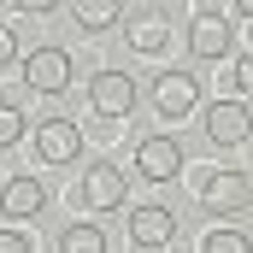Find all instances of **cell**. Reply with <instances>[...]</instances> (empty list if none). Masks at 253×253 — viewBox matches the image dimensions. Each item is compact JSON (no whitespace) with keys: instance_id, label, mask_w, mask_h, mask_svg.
<instances>
[{"instance_id":"15","label":"cell","mask_w":253,"mask_h":253,"mask_svg":"<svg viewBox=\"0 0 253 253\" xmlns=\"http://www.w3.org/2000/svg\"><path fill=\"white\" fill-rule=\"evenodd\" d=\"M200 253H253V242H248V230H212L200 242Z\"/></svg>"},{"instance_id":"10","label":"cell","mask_w":253,"mask_h":253,"mask_svg":"<svg viewBox=\"0 0 253 253\" xmlns=\"http://www.w3.org/2000/svg\"><path fill=\"white\" fill-rule=\"evenodd\" d=\"M248 129L253 124H248V106H242V100H218V106L206 112V135H212L218 147H242Z\"/></svg>"},{"instance_id":"18","label":"cell","mask_w":253,"mask_h":253,"mask_svg":"<svg viewBox=\"0 0 253 253\" xmlns=\"http://www.w3.org/2000/svg\"><path fill=\"white\" fill-rule=\"evenodd\" d=\"M12 59H18V36L0 24V65H12Z\"/></svg>"},{"instance_id":"3","label":"cell","mask_w":253,"mask_h":253,"mask_svg":"<svg viewBox=\"0 0 253 253\" xmlns=\"http://www.w3.org/2000/svg\"><path fill=\"white\" fill-rule=\"evenodd\" d=\"M183 141L177 135H141V147H135V171L147 177V183H177V171H183Z\"/></svg>"},{"instance_id":"5","label":"cell","mask_w":253,"mask_h":253,"mask_svg":"<svg viewBox=\"0 0 253 253\" xmlns=\"http://www.w3.org/2000/svg\"><path fill=\"white\" fill-rule=\"evenodd\" d=\"M171 236H177V212L171 206H135L129 212V242H135V253H159Z\"/></svg>"},{"instance_id":"8","label":"cell","mask_w":253,"mask_h":253,"mask_svg":"<svg viewBox=\"0 0 253 253\" xmlns=\"http://www.w3.org/2000/svg\"><path fill=\"white\" fill-rule=\"evenodd\" d=\"M83 153V129L71 124V118H47V124L36 129V159H47V165H71Z\"/></svg>"},{"instance_id":"12","label":"cell","mask_w":253,"mask_h":253,"mask_svg":"<svg viewBox=\"0 0 253 253\" xmlns=\"http://www.w3.org/2000/svg\"><path fill=\"white\" fill-rule=\"evenodd\" d=\"M59 253H106V236L94 224H71V230H59Z\"/></svg>"},{"instance_id":"9","label":"cell","mask_w":253,"mask_h":253,"mask_svg":"<svg viewBox=\"0 0 253 253\" xmlns=\"http://www.w3.org/2000/svg\"><path fill=\"white\" fill-rule=\"evenodd\" d=\"M189 53L194 59H224V53H230V18H224V12H200V18H194Z\"/></svg>"},{"instance_id":"4","label":"cell","mask_w":253,"mask_h":253,"mask_svg":"<svg viewBox=\"0 0 253 253\" xmlns=\"http://www.w3.org/2000/svg\"><path fill=\"white\" fill-rule=\"evenodd\" d=\"M24 83H30L36 94H65V88H71V53H65V47H36L30 65H24Z\"/></svg>"},{"instance_id":"17","label":"cell","mask_w":253,"mask_h":253,"mask_svg":"<svg viewBox=\"0 0 253 253\" xmlns=\"http://www.w3.org/2000/svg\"><path fill=\"white\" fill-rule=\"evenodd\" d=\"M0 253H30V236H18V230H0Z\"/></svg>"},{"instance_id":"6","label":"cell","mask_w":253,"mask_h":253,"mask_svg":"<svg viewBox=\"0 0 253 253\" xmlns=\"http://www.w3.org/2000/svg\"><path fill=\"white\" fill-rule=\"evenodd\" d=\"M124 194H129V183H124L118 165H106V159L88 165V177H83V200H88L94 212H124Z\"/></svg>"},{"instance_id":"14","label":"cell","mask_w":253,"mask_h":253,"mask_svg":"<svg viewBox=\"0 0 253 253\" xmlns=\"http://www.w3.org/2000/svg\"><path fill=\"white\" fill-rule=\"evenodd\" d=\"M118 18H124V6H112V0H106V6H77V24H83L88 36H100V30H112Z\"/></svg>"},{"instance_id":"11","label":"cell","mask_w":253,"mask_h":253,"mask_svg":"<svg viewBox=\"0 0 253 253\" xmlns=\"http://www.w3.org/2000/svg\"><path fill=\"white\" fill-rule=\"evenodd\" d=\"M42 206H47L42 177H12V183L0 189V212H6V218H36Z\"/></svg>"},{"instance_id":"16","label":"cell","mask_w":253,"mask_h":253,"mask_svg":"<svg viewBox=\"0 0 253 253\" xmlns=\"http://www.w3.org/2000/svg\"><path fill=\"white\" fill-rule=\"evenodd\" d=\"M24 141V112L12 100H0V147H18Z\"/></svg>"},{"instance_id":"13","label":"cell","mask_w":253,"mask_h":253,"mask_svg":"<svg viewBox=\"0 0 253 253\" xmlns=\"http://www.w3.org/2000/svg\"><path fill=\"white\" fill-rule=\"evenodd\" d=\"M165 42H171V30H165L159 18H147V24H129V47H135V53H159Z\"/></svg>"},{"instance_id":"1","label":"cell","mask_w":253,"mask_h":253,"mask_svg":"<svg viewBox=\"0 0 253 253\" xmlns=\"http://www.w3.org/2000/svg\"><path fill=\"white\" fill-rule=\"evenodd\" d=\"M194 106H200V77H194V71H177V65H165V71L153 77V112L171 118V124H183Z\"/></svg>"},{"instance_id":"2","label":"cell","mask_w":253,"mask_h":253,"mask_svg":"<svg viewBox=\"0 0 253 253\" xmlns=\"http://www.w3.org/2000/svg\"><path fill=\"white\" fill-rule=\"evenodd\" d=\"M88 106H94L100 118H129V112H135V77L118 71V65L94 71V77H88Z\"/></svg>"},{"instance_id":"7","label":"cell","mask_w":253,"mask_h":253,"mask_svg":"<svg viewBox=\"0 0 253 253\" xmlns=\"http://www.w3.org/2000/svg\"><path fill=\"white\" fill-rule=\"evenodd\" d=\"M200 206L218 212V218L242 212V206H248V171H212V177L200 183Z\"/></svg>"}]
</instances>
